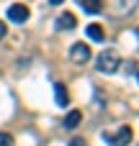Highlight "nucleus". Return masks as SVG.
<instances>
[{"mask_svg": "<svg viewBox=\"0 0 139 146\" xmlns=\"http://www.w3.org/2000/svg\"><path fill=\"white\" fill-rule=\"evenodd\" d=\"M95 62H98L95 69H98L101 74H113V72H119V67H121V56H119L116 49H106V51H101Z\"/></svg>", "mask_w": 139, "mask_h": 146, "instance_id": "f257e3e1", "label": "nucleus"}, {"mask_svg": "<svg viewBox=\"0 0 139 146\" xmlns=\"http://www.w3.org/2000/svg\"><path fill=\"white\" fill-rule=\"evenodd\" d=\"M132 139H134L132 126H121L116 133H103V141H106L108 146H129Z\"/></svg>", "mask_w": 139, "mask_h": 146, "instance_id": "f03ea898", "label": "nucleus"}, {"mask_svg": "<svg viewBox=\"0 0 139 146\" xmlns=\"http://www.w3.org/2000/svg\"><path fill=\"white\" fill-rule=\"evenodd\" d=\"M70 59H72L75 64H85V62L90 59V46L83 44V41H80V44H72V46H70Z\"/></svg>", "mask_w": 139, "mask_h": 146, "instance_id": "7ed1b4c3", "label": "nucleus"}, {"mask_svg": "<svg viewBox=\"0 0 139 146\" xmlns=\"http://www.w3.org/2000/svg\"><path fill=\"white\" fill-rule=\"evenodd\" d=\"M28 15H31V10H28L23 3H15V5H10V8H8V18H10L13 23H26V21H28Z\"/></svg>", "mask_w": 139, "mask_h": 146, "instance_id": "20e7f679", "label": "nucleus"}, {"mask_svg": "<svg viewBox=\"0 0 139 146\" xmlns=\"http://www.w3.org/2000/svg\"><path fill=\"white\" fill-rule=\"evenodd\" d=\"M139 5V0H111V13L113 15H129Z\"/></svg>", "mask_w": 139, "mask_h": 146, "instance_id": "39448f33", "label": "nucleus"}, {"mask_svg": "<svg viewBox=\"0 0 139 146\" xmlns=\"http://www.w3.org/2000/svg\"><path fill=\"white\" fill-rule=\"evenodd\" d=\"M77 26V18L72 15V13H62V15H57V31H72Z\"/></svg>", "mask_w": 139, "mask_h": 146, "instance_id": "423d86ee", "label": "nucleus"}, {"mask_svg": "<svg viewBox=\"0 0 139 146\" xmlns=\"http://www.w3.org/2000/svg\"><path fill=\"white\" fill-rule=\"evenodd\" d=\"M80 121H83V113H80V110H70V113L64 115V128L72 131V128L80 126Z\"/></svg>", "mask_w": 139, "mask_h": 146, "instance_id": "0eeeda50", "label": "nucleus"}, {"mask_svg": "<svg viewBox=\"0 0 139 146\" xmlns=\"http://www.w3.org/2000/svg\"><path fill=\"white\" fill-rule=\"evenodd\" d=\"M54 98H57V105H62V108L70 103V95H67V90H64L62 82H54Z\"/></svg>", "mask_w": 139, "mask_h": 146, "instance_id": "6e6552de", "label": "nucleus"}, {"mask_svg": "<svg viewBox=\"0 0 139 146\" xmlns=\"http://www.w3.org/2000/svg\"><path fill=\"white\" fill-rule=\"evenodd\" d=\"M80 5H83L85 13H93V15L103 10V0H80Z\"/></svg>", "mask_w": 139, "mask_h": 146, "instance_id": "1a4fd4ad", "label": "nucleus"}, {"mask_svg": "<svg viewBox=\"0 0 139 146\" xmlns=\"http://www.w3.org/2000/svg\"><path fill=\"white\" fill-rule=\"evenodd\" d=\"M85 31H88V36H90L93 41H103V38H106V31H103V28H101L98 23H90V26H88Z\"/></svg>", "mask_w": 139, "mask_h": 146, "instance_id": "9d476101", "label": "nucleus"}, {"mask_svg": "<svg viewBox=\"0 0 139 146\" xmlns=\"http://www.w3.org/2000/svg\"><path fill=\"white\" fill-rule=\"evenodd\" d=\"M0 146H13V136L5 133V131H0Z\"/></svg>", "mask_w": 139, "mask_h": 146, "instance_id": "9b49d317", "label": "nucleus"}, {"mask_svg": "<svg viewBox=\"0 0 139 146\" xmlns=\"http://www.w3.org/2000/svg\"><path fill=\"white\" fill-rule=\"evenodd\" d=\"M121 64H124V62H121ZM124 69H126V74H132V72H137V67H134V62H126V64H124Z\"/></svg>", "mask_w": 139, "mask_h": 146, "instance_id": "f8f14e48", "label": "nucleus"}, {"mask_svg": "<svg viewBox=\"0 0 139 146\" xmlns=\"http://www.w3.org/2000/svg\"><path fill=\"white\" fill-rule=\"evenodd\" d=\"M70 146H85V141H83V139H72V141H70Z\"/></svg>", "mask_w": 139, "mask_h": 146, "instance_id": "ddd939ff", "label": "nucleus"}, {"mask_svg": "<svg viewBox=\"0 0 139 146\" xmlns=\"http://www.w3.org/2000/svg\"><path fill=\"white\" fill-rule=\"evenodd\" d=\"M5 31H8V28H5V23L0 21V41H3V36H5Z\"/></svg>", "mask_w": 139, "mask_h": 146, "instance_id": "4468645a", "label": "nucleus"}, {"mask_svg": "<svg viewBox=\"0 0 139 146\" xmlns=\"http://www.w3.org/2000/svg\"><path fill=\"white\" fill-rule=\"evenodd\" d=\"M49 3H52V5H62L64 0H49Z\"/></svg>", "mask_w": 139, "mask_h": 146, "instance_id": "2eb2a0df", "label": "nucleus"}, {"mask_svg": "<svg viewBox=\"0 0 139 146\" xmlns=\"http://www.w3.org/2000/svg\"><path fill=\"white\" fill-rule=\"evenodd\" d=\"M137 80H139V69H137Z\"/></svg>", "mask_w": 139, "mask_h": 146, "instance_id": "dca6fc26", "label": "nucleus"}]
</instances>
